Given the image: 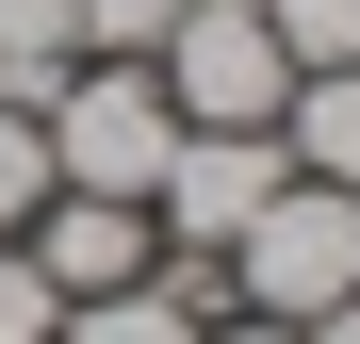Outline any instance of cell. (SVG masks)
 I'll use <instances>...</instances> for the list:
<instances>
[{
	"mask_svg": "<svg viewBox=\"0 0 360 344\" xmlns=\"http://www.w3.org/2000/svg\"><path fill=\"white\" fill-rule=\"evenodd\" d=\"M49 328H66V295H49V279L17 262V229H0V344H49Z\"/></svg>",
	"mask_w": 360,
	"mask_h": 344,
	"instance_id": "12",
	"label": "cell"
},
{
	"mask_svg": "<svg viewBox=\"0 0 360 344\" xmlns=\"http://www.w3.org/2000/svg\"><path fill=\"white\" fill-rule=\"evenodd\" d=\"M66 49H82V0H0V98H49Z\"/></svg>",
	"mask_w": 360,
	"mask_h": 344,
	"instance_id": "8",
	"label": "cell"
},
{
	"mask_svg": "<svg viewBox=\"0 0 360 344\" xmlns=\"http://www.w3.org/2000/svg\"><path fill=\"white\" fill-rule=\"evenodd\" d=\"M49 115V181L66 197H164V164H180V98H164V66H98V82H66V98H33Z\"/></svg>",
	"mask_w": 360,
	"mask_h": 344,
	"instance_id": "1",
	"label": "cell"
},
{
	"mask_svg": "<svg viewBox=\"0 0 360 344\" xmlns=\"http://www.w3.org/2000/svg\"><path fill=\"white\" fill-rule=\"evenodd\" d=\"M197 344H311V328H278V312H262V328H197Z\"/></svg>",
	"mask_w": 360,
	"mask_h": 344,
	"instance_id": "13",
	"label": "cell"
},
{
	"mask_svg": "<svg viewBox=\"0 0 360 344\" xmlns=\"http://www.w3.org/2000/svg\"><path fill=\"white\" fill-rule=\"evenodd\" d=\"M229 279H246L278 328H328V312L360 295V197H344V181H278L246 229H229Z\"/></svg>",
	"mask_w": 360,
	"mask_h": 344,
	"instance_id": "2",
	"label": "cell"
},
{
	"mask_svg": "<svg viewBox=\"0 0 360 344\" xmlns=\"http://www.w3.org/2000/svg\"><path fill=\"white\" fill-rule=\"evenodd\" d=\"M49 197H66V181H49V115H33V98H0V229H33Z\"/></svg>",
	"mask_w": 360,
	"mask_h": 344,
	"instance_id": "9",
	"label": "cell"
},
{
	"mask_svg": "<svg viewBox=\"0 0 360 344\" xmlns=\"http://www.w3.org/2000/svg\"><path fill=\"white\" fill-rule=\"evenodd\" d=\"M278 197V132H180V164H164V229L180 246H229Z\"/></svg>",
	"mask_w": 360,
	"mask_h": 344,
	"instance_id": "4",
	"label": "cell"
},
{
	"mask_svg": "<svg viewBox=\"0 0 360 344\" xmlns=\"http://www.w3.org/2000/svg\"><path fill=\"white\" fill-rule=\"evenodd\" d=\"M311 344H360V295H344V312H328V328H311Z\"/></svg>",
	"mask_w": 360,
	"mask_h": 344,
	"instance_id": "14",
	"label": "cell"
},
{
	"mask_svg": "<svg viewBox=\"0 0 360 344\" xmlns=\"http://www.w3.org/2000/svg\"><path fill=\"white\" fill-rule=\"evenodd\" d=\"M295 181H344L360 197V66H295Z\"/></svg>",
	"mask_w": 360,
	"mask_h": 344,
	"instance_id": "6",
	"label": "cell"
},
{
	"mask_svg": "<svg viewBox=\"0 0 360 344\" xmlns=\"http://www.w3.org/2000/svg\"><path fill=\"white\" fill-rule=\"evenodd\" d=\"M17 262L49 279V295H115V279H148V213L131 197H49L17 229Z\"/></svg>",
	"mask_w": 360,
	"mask_h": 344,
	"instance_id": "5",
	"label": "cell"
},
{
	"mask_svg": "<svg viewBox=\"0 0 360 344\" xmlns=\"http://www.w3.org/2000/svg\"><path fill=\"white\" fill-rule=\"evenodd\" d=\"M148 66L180 98V132H278V98H295V49L262 33V0H197Z\"/></svg>",
	"mask_w": 360,
	"mask_h": 344,
	"instance_id": "3",
	"label": "cell"
},
{
	"mask_svg": "<svg viewBox=\"0 0 360 344\" xmlns=\"http://www.w3.org/2000/svg\"><path fill=\"white\" fill-rule=\"evenodd\" d=\"M49 344H197V295H148V279H115V295H66Z\"/></svg>",
	"mask_w": 360,
	"mask_h": 344,
	"instance_id": "7",
	"label": "cell"
},
{
	"mask_svg": "<svg viewBox=\"0 0 360 344\" xmlns=\"http://www.w3.org/2000/svg\"><path fill=\"white\" fill-rule=\"evenodd\" d=\"M197 17V0H82V49H115V66H148V49Z\"/></svg>",
	"mask_w": 360,
	"mask_h": 344,
	"instance_id": "11",
	"label": "cell"
},
{
	"mask_svg": "<svg viewBox=\"0 0 360 344\" xmlns=\"http://www.w3.org/2000/svg\"><path fill=\"white\" fill-rule=\"evenodd\" d=\"M262 33L295 66H360V0H262Z\"/></svg>",
	"mask_w": 360,
	"mask_h": 344,
	"instance_id": "10",
	"label": "cell"
}]
</instances>
